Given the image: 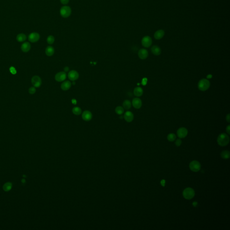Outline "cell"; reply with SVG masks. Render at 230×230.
<instances>
[{
	"label": "cell",
	"mask_w": 230,
	"mask_h": 230,
	"mask_svg": "<svg viewBox=\"0 0 230 230\" xmlns=\"http://www.w3.org/2000/svg\"><path fill=\"white\" fill-rule=\"evenodd\" d=\"M230 138L228 135L225 133H221L218 137L217 142L218 145L221 146L227 145L229 142Z\"/></svg>",
	"instance_id": "obj_1"
},
{
	"label": "cell",
	"mask_w": 230,
	"mask_h": 230,
	"mask_svg": "<svg viewBox=\"0 0 230 230\" xmlns=\"http://www.w3.org/2000/svg\"><path fill=\"white\" fill-rule=\"evenodd\" d=\"M210 81L206 79H202L199 81L198 88L202 91H205L210 88Z\"/></svg>",
	"instance_id": "obj_2"
},
{
	"label": "cell",
	"mask_w": 230,
	"mask_h": 230,
	"mask_svg": "<svg viewBox=\"0 0 230 230\" xmlns=\"http://www.w3.org/2000/svg\"><path fill=\"white\" fill-rule=\"evenodd\" d=\"M72 13V10L71 8L67 5H65L62 7L60 10L61 16L64 18H67L70 16Z\"/></svg>",
	"instance_id": "obj_3"
},
{
	"label": "cell",
	"mask_w": 230,
	"mask_h": 230,
	"mask_svg": "<svg viewBox=\"0 0 230 230\" xmlns=\"http://www.w3.org/2000/svg\"><path fill=\"white\" fill-rule=\"evenodd\" d=\"M194 190L191 188H186L183 191V196L187 200H190L194 197L195 196Z\"/></svg>",
	"instance_id": "obj_4"
},
{
	"label": "cell",
	"mask_w": 230,
	"mask_h": 230,
	"mask_svg": "<svg viewBox=\"0 0 230 230\" xmlns=\"http://www.w3.org/2000/svg\"><path fill=\"white\" fill-rule=\"evenodd\" d=\"M142 45L145 48H149L152 43V38L149 36H144L141 40Z\"/></svg>",
	"instance_id": "obj_5"
},
{
	"label": "cell",
	"mask_w": 230,
	"mask_h": 230,
	"mask_svg": "<svg viewBox=\"0 0 230 230\" xmlns=\"http://www.w3.org/2000/svg\"><path fill=\"white\" fill-rule=\"evenodd\" d=\"M189 167L190 170L191 171L195 172H197L201 169V166L199 162L196 161H194L190 163Z\"/></svg>",
	"instance_id": "obj_6"
},
{
	"label": "cell",
	"mask_w": 230,
	"mask_h": 230,
	"mask_svg": "<svg viewBox=\"0 0 230 230\" xmlns=\"http://www.w3.org/2000/svg\"><path fill=\"white\" fill-rule=\"evenodd\" d=\"M31 82L33 86L35 88L40 87L42 84L41 79L40 77L38 76H34L32 77Z\"/></svg>",
	"instance_id": "obj_7"
},
{
	"label": "cell",
	"mask_w": 230,
	"mask_h": 230,
	"mask_svg": "<svg viewBox=\"0 0 230 230\" xmlns=\"http://www.w3.org/2000/svg\"><path fill=\"white\" fill-rule=\"evenodd\" d=\"M40 36L39 33L37 32H32L28 36V40L32 43H35L39 40Z\"/></svg>",
	"instance_id": "obj_8"
},
{
	"label": "cell",
	"mask_w": 230,
	"mask_h": 230,
	"mask_svg": "<svg viewBox=\"0 0 230 230\" xmlns=\"http://www.w3.org/2000/svg\"><path fill=\"white\" fill-rule=\"evenodd\" d=\"M67 78V74L65 72H60L57 73L55 76V80L57 82H62L64 81Z\"/></svg>",
	"instance_id": "obj_9"
},
{
	"label": "cell",
	"mask_w": 230,
	"mask_h": 230,
	"mask_svg": "<svg viewBox=\"0 0 230 230\" xmlns=\"http://www.w3.org/2000/svg\"><path fill=\"white\" fill-rule=\"evenodd\" d=\"M68 76L70 81H74L78 79L79 74L77 71L73 70L69 72Z\"/></svg>",
	"instance_id": "obj_10"
},
{
	"label": "cell",
	"mask_w": 230,
	"mask_h": 230,
	"mask_svg": "<svg viewBox=\"0 0 230 230\" xmlns=\"http://www.w3.org/2000/svg\"><path fill=\"white\" fill-rule=\"evenodd\" d=\"M138 56L141 59H145L148 56V52L145 49H141L138 52Z\"/></svg>",
	"instance_id": "obj_11"
},
{
	"label": "cell",
	"mask_w": 230,
	"mask_h": 230,
	"mask_svg": "<svg viewBox=\"0 0 230 230\" xmlns=\"http://www.w3.org/2000/svg\"><path fill=\"white\" fill-rule=\"evenodd\" d=\"M82 118L85 121H90L92 119V114L88 110L85 111L82 113Z\"/></svg>",
	"instance_id": "obj_12"
},
{
	"label": "cell",
	"mask_w": 230,
	"mask_h": 230,
	"mask_svg": "<svg viewBox=\"0 0 230 230\" xmlns=\"http://www.w3.org/2000/svg\"><path fill=\"white\" fill-rule=\"evenodd\" d=\"M188 134V130L184 127H181L178 129L177 135L179 138H184L186 137Z\"/></svg>",
	"instance_id": "obj_13"
},
{
	"label": "cell",
	"mask_w": 230,
	"mask_h": 230,
	"mask_svg": "<svg viewBox=\"0 0 230 230\" xmlns=\"http://www.w3.org/2000/svg\"><path fill=\"white\" fill-rule=\"evenodd\" d=\"M132 104L133 108H135L139 109L141 108L142 106V101L139 98H135L133 99L132 102Z\"/></svg>",
	"instance_id": "obj_14"
},
{
	"label": "cell",
	"mask_w": 230,
	"mask_h": 230,
	"mask_svg": "<svg viewBox=\"0 0 230 230\" xmlns=\"http://www.w3.org/2000/svg\"><path fill=\"white\" fill-rule=\"evenodd\" d=\"M124 118L125 121L127 122H131L133 121L134 119L133 113L130 111H127L124 113Z\"/></svg>",
	"instance_id": "obj_15"
},
{
	"label": "cell",
	"mask_w": 230,
	"mask_h": 230,
	"mask_svg": "<svg viewBox=\"0 0 230 230\" xmlns=\"http://www.w3.org/2000/svg\"><path fill=\"white\" fill-rule=\"evenodd\" d=\"M165 34V32L163 30H158L155 32L154 34V38L156 40H160L162 39Z\"/></svg>",
	"instance_id": "obj_16"
},
{
	"label": "cell",
	"mask_w": 230,
	"mask_h": 230,
	"mask_svg": "<svg viewBox=\"0 0 230 230\" xmlns=\"http://www.w3.org/2000/svg\"><path fill=\"white\" fill-rule=\"evenodd\" d=\"M151 51L154 55L156 56H159L161 53V49L159 46L157 45H155L152 47Z\"/></svg>",
	"instance_id": "obj_17"
},
{
	"label": "cell",
	"mask_w": 230,
	"mask_h": 230,
	"mask_svg": "<svg viewBox=\"0 0 230 230\" xmlns=\"http://www.w3.org/2000/svg\"><path fill=\"white\" fill-rule=\"evenodd\" d=\"M72 86V83L69 81H64L61 85V88L64 91L68 90L71 88Z\"/></svg>",
	"instance_id": "obj_18"
},
{
	"label": "cell",
	"mask_w": 230,
	"mask_h": 230,
	"mask_svg": "<svg viewBox=\"0 0 230 230\" xmlns=\"http://www.w3.org/2000/svg\"><path fill=\"white\" fill-rule=\"evenodd\" d=\"M31 44L28 42H24L22 44L21 49L23 52L25 53L28 52L31 49Z\"/></svg>",
	"instance_id": "obj_19"
},
{
	"label": "cell",
	"mask_w": 230,
	"mask_h": 230,
	"mask_svg": "<svg viewBox=\"0 0 230 230\" xmlns=\"http://www.w3.org/2000/svg\"><path fill=\"white\" fill-rule=\"evenodd\" d=\"M143 93V90L141 87H137L133 90V94L135 96L141 97Z\"/></svg>",
	"instance_id": "obj_20"
},
{
	"label": "cell",
	"mask_w": 230,
	"mask_h": 230,
	"mask_svg": "<svg viewBox=\"0 0 230 230\" xmlns=\"http://www.w3.org/2000/svg\"><path fill=\"white\" fill-rule=\"evenodd\" d=\"M45 54L48 56H52L54 53V49L51 46H48L45 49Z\"/></svg>",
	"instance_id": "obj_21"
},
{
	"label": "cell",
	"mask_w": 230,
	"mask_h": 230,
	"mask_svg": "<svg viewBox=\"0 0 230 230\" xmlns=\"http://www.w3.org/2000/svg\"><path fill=\"white\" fill-rule=\"evenodd\" d=\"M16 39L18 42H24L27 39V36L26 35H25L24 33H20L18 34L16 37Z\"/></svg>",
	"instance_id": "obj_22"
},
{
	"label": "cell",
	"mask_w": 230,
	"mask_h": 230,
	"mask_svg": "<svg viewBox=\"0 0 230 230\" xmlns=\"http://www.w3.org/2000/svg\"><path fill=\"white\" fill-rule=\"evenodd\" d=\"M132 103L129 100H125L123 103V107L124 109L129 110L131 108Z\"/></svg>",
	"instance_id": "obj_23"
},
{
	"label": "cell",
	"mask_w": 230,
	"mask_h": 230,
	"mask_svg": "<svg viewBox=\"0 0 230 230\" xmlns=\"http://www.w3.org/2000/svg\"><path fill=\"white\" fill-rule=\"evenodd\" d=\"M221 156L223 159H228L230 158V153L229 151L227 150L223 151L221 153Z\"/></svg>",
	"instance_id": "obj_24"
},
{
	"label": "cell",
	"mask_w": 230,
	"mask_h": 230,
	"mask_svg": "<svg viewBox=\"0 0 230 230\" xmlns=\"http://www.w3.org/2000/svg\"><path fill=\"white\" fill-rule=\"evenodd\" d=\"M72 112L74 115L78 116L81 115L82 113V110L80 108L78 107H76L73 108Z\"/></svg>",
	"instance_id": "obj_25"
},
{
	"label": "cell",
	"mask_w": 230,
	"mask_h": 230,
	"mask_svg": "<svg viewBox=\"0 0 230 230\" xmlns=\"http://www.w3.org/2000/svg\"><path fill=\"white\" fill-rule=\"evenodd\" d=\"M115 112L118 115H121L124 113V108L123 107L117 106L115 109Z\"/></svg>",
	"instance_id": "obj_26"
},
{
	"label": "cell",
	"mask_w": 230,
	"mask_h": 230,
	"mask_svg": "<svg viewBox=\"0 0 230 230\" xmlns=\"http://www.w3.org/2000/svg\"><path fill=\"white\" fill-rule=\"evenodd\" d=\"M167 138H168V140L170 141H174L176 138V135L174 133H170L169 134H168L167 136Z\"/></svg>",
	"instance_id": "obj_27"
},
{
	"label": "cell",
	"mask_w": 230,
	"mask_h": 230,
	"mask_svg": "<svg viewBox=\"0 0 230 230\" xmlns=\"http://www.w3.org/2000/svg\"><path fill=\"white\" fill-rule=\"evenodd\" d=\"M12 187V184L10 182H7L5 183L3 186V189L5 191H9L11 189Z\"/></svg>",
	"instance_id": "obj_28"
},
{
	"label": "cell",
	"mask_w": 230,
	"mask_h": 230,
	"mask_svg": "<svg viewBox=\"0 0 230 230\" xmlns=\"http://www.w3.org/2000/svg\"><path fill=\"white\" fill-rule=\"evenodd\" d=\"M54 40H55L54 37L52 35H50V36H48V37L47 38V42L49 44H53L54 43Z\"/></svg>",
	"instance_id": "obj_29"
},
{
	"label": "cell",
	"mask_w": 230,
	"mask_h": 230,
	"mask_svg": "<svg viewBox=\"0 0 230 230\" xmlns=\"http://www.w3.org/2000/svg\"><path fill=\"white\" fill-rule=\"evenodd\" d=\"M28 92L31 94H34L36 92V89L35 87H31L28 89Z\"/></svg>",
	"instance_id": "obj_30"
},
{
	"label": "cell",
	"mask_w": 230,
	"mask_h": 230,
	"mask_svg": "<svg viewBox=\"0 0 230 230\" xmlns=\"http://www.w3.org/2000/svg\"><path fill=\"white\" fill-rule=\"evenodd\" d=\"M10 73L12 74L13 75H15L16 74V73H17V71H16V69H15L14 67H11L10 68Z\"/></svg>",
	"instance_id": "obj_31"
},
{
	"label": "cell",
	"mask_w": 230,
	"mask_h": 230,
	"mask_svg": "<svg viewBox=\"0 0 230 230\" xmlns=\"http://www.w3.org/2000/svg\"><path fill=\"white\" fill-rule=\"evenodd\" d=\"M182 144V141L181 139H178L176 141V142H175V144L177 146H180Z\"/></svg>",
	"instance_id": "obj_32"
},
{
	"label": "cell",
	"mask_w": 230,
	"mask_h": 230,
	"mask_svg": "<svg viewBox=\"0 0 230 230\" xmlns=\"http://www.w3.org/2000/svg\"><path fill=\"white\" fill-rule=\"evenodd\" d=\"M60 1L61 3L64 5L68 4L69 2V0H60Z\"/></svg>",
	"instance_id": "obj_33"
},
{
	"label": "cell",
	"mask_w": 230,
	"mask_h": 230,
	"mask_svg": "<svg viewBox=\"0 0 230 230\" xmlns=\"http://www.w3.org/2000/svg\"><path fill=\"white\" fill-rule=\"evenodd\" d=\"M226 121L228 122V123H230V114H228L226 116Z\"/></svg>",
	"instance_id": "obj_34"
},
{
	"label": "cell",
	"mask_w": 230,
	"mask_h": 230,
	"mask_svg": "<svg viewBox=\"0 0 230 230\" xmlns=\"http://www.w3.org/2000/svg\"><path fill=\"white\" fill-rule=\"evenodd\" d=\"M230 125H228L226 127V132L228 134H230Z\"/></svg>",
	"instance_id": "obj_35"
},
{
	"label": "cell",
	"mask_w": 230,
	"mask_h": 230,
	"mask_svg": "<svg viewBox=\"0 0 230 230\" xmlns=\"http://www.w3.org/2000/svg\"><path fill=\"white\" fill-rule=\"evenodd\" d=\"M64 70L65 72H68L69 70V68L68 67H65L64 68Z\"/></svg>",
	"instance_id": "obj_36"
},
{
	"label": "cell",
	"mask_w": 230,
	"mask_h": 230,
	"mask_svg": "<svg viewBox=\"0 0 230 230\" xmlns=\"http://www.w3.org/2000/svg\"><path fill=\"white\" fill-rule=\"evenodd\" d=\"M165 183H166V181H165V180H162L161 181V184L163 186H165Z\"/></svg>",
	"instance_id": "obj_37"
},
{
	"label": "cell",
	"mask_w": 230,
	"mask_h": 230,
	"mask_svg": "<svg viewBox=\"0 0 230 230\" xmlns=\"http://www.w3.org/2000/svg\"><path fill=\"white\" fill-rule=\"evenodd\" d=\"M197 205V203L196 202H195L193 203V206H196V205Z\"/></svg>",
	"instance_id": "obj_38"
}]
</instances>
